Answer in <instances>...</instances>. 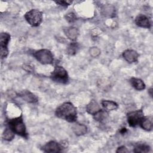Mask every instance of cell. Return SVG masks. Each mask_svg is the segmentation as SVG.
Returning <instances> with one entry per match:
<instances>
[{"instance_id":"1","label":"cell","mask_w":153,"mask_h":153,"mask_svg":"<svg viewBox=\"0 0 153 153\" xmlns=\"http://www.w3.org/2000/svg\"><path fill=\"white\" fill-rule=\"evenodd\" d=\"M56 115L71 123L75 122L77 118L76 108L71 102H65L56 110Z\"/></svg>"},{"instance_id":"2","label":"cell","mask_w":153,"mask_h":153,"mask_svg":"<svg viewBox=\"0 0 153 153\" xmlns=\"http://www.w3.org/2000/svg\"><path fill=\"white\" fill-rule=\"evenodd\" d=\"M9 128H11L16 134L23 137H27L26 126L22 116L11 119L8 121Z\"/></svg>"},{"instance_id":"3","label":"cell","mask_w":153,"mask_h":153,"mask_svg":"<svg viewBox=\"0 0 153 153\" xmlns=\"http://www.w3.org/2000/svg\"><path fill=\"white\" fill-rule=\"evenodd\" d=\"M25 18L32 26H38L42 22V13L38 10L32 9L25 13Z\"/></svg>"},{"instance_id":"4","label":"cell","mask_w":153,"mask_h":153,"mask_svg":"<svg viewBox=\"0 0 153 153\" xmlns=\"http://www.w3.org/2000/svg\"><path fill=\"white\" fill-rule=\"evenodd\" d=\"M35 59L44 65L51 64L53 62V55L47 49H41L35 51L33 54Z\"/></svg>"},{"instance_id":"5","label":"cell","mask_w":153,"mask_h":153,"mask_svg":"<svg viewBox=\"0 0 153 153\" xmlns=\"http://www.w3.org/2000/svg\"><path fill=\"white\" fill-rule=\"evenodd\" d=\"M51 78L56 82L66 83L68 81V74L65 69L61 66H56L51 72Z\"/></svg>"},{"instance_id":"6","label":"cell","mask_w":153,"mask_h":153,"mask_svg":"<svg viewBox=\"0 0 153 153\" xmlns=\"http://www.w3.org/2000/svg\"><path fill=\"white\" fill-rule=\"evenodd\" d=\"M143 117V113L141 109L132 111L127 114V121L130 126L136 127L140 124Z\"/></svg>"},{"instance_id":"7","label":"cell","mask_w":153,"mask_h":153,"mask_svg":"<svg viewBox=\"0 0 153 153\" xmlns=\"http://www.w3.org/2000/svg\"><path fill=\"white\" fill-rule=\"evenodd\" d=\"M10 39V35L6 32L1 33L0 43H1V57L2 59L7 56L8 53V44Z\"/></svg>"},{"instance_id":"8","label":"cell","mask_w":153,"mask_h":153,"mask_svg":"<svg viewBox=\"0 0 153 153\" xmlns=\"http://www.w3.org/2000/svg\"><path fill=\"white\" fill-rule=\"evenodd\" d=\"M60 143L54 141H50L43 146V151L45 152H59L61 151Z\"/></svg>"},{"instance_id":"9","label":"cell","mask_w":153,"mask_h":153,"mask_svg":"<svg viewBox=\"0 0 153 153\" xmlns=\"http://www.w3.org/2000/svg\"><path fill=\"white\" fill-rule=\"evenodd\" d=\"M123 58L128 63H133L137 60L139 54L133 50H126L123 53Z\"/></svg>"},{"instance_id":"10","label":"cell","mask_w":153,"mask_h":153,"mask_svg":"<svg viewBox=\"0 0 153 153\" xmlns=\"http://www.w3.org/2000/svg\"><path fill=\"white\" fill-rule=\"evenodd\" d=\"M136 24L141 27L150 28L151 22L149 19L143 14H139L135 19Z\"/></svg>"},{"instance_id":"11","label":"cell","mask_w":153,"mask_h":153,"mask_svg":"<svg viewBox=\"0 0 153 153\" xmlns=\"http://www.w3.org/2000/svg\"><path fill=\"white\" fill-rule=\"evenodd\" d=\"M65 34L66 35V36L70 39L74 41L75 40L78 35H79V31L78 30L77 28L73 27V26H71V27H68L66 29H65L63 30Z\"/></svg>"},{"instance_id":"12","label":"cell","mask_w":153,"mask_h":153,"mask_svg":"<svg viewBox=\"0 0 153 153\" xmlns=\"http://www.w3.org/2000/svg\"><path fill=\"white\" fill-rule=\"evenodd\" d=\"M20 96L25 101L29 103H35L37 102L38 99L33 93L27 90L23 91L20 94Z\"/></svg>"},{"instance_id":"13","label":"cell","mask_w":153,"mask_h":153,"mask_svg":"<svg viewBox=\"0 0 153 153\" xmlns=\"http://www.w3.org/2000/svg\"><path fill=\"white\" fill-rule=\"evenodd\" d=\"M100 110V106L99 105L97 102L94 100H91L86 106L87 112L91 115H94L97 112H98Z\"/></svg>"},{"instance_id":"14","label":"cell","mask_w":153,"mask_h":153,"mask_svg":"<svg viewBox=\"0 0 153 153\" xmlns=\"http://www.w3.org/2000/svg\"><path fill=\"white\" fill-rule=\"evenodd\" d=\"M72 128L74 133L77 136L83 135L85 134L87 132V127L82 124H79V123L75 124L72 126Z\"/></svg>"},{"instance_id":"15","label":"cell","mask_w":153,"mask_h":153,"mask_svg":"<svg viewBox=\"0 0 153 153\" xmlns=\"http://www.w3.org/2000/svg\"><path fill=\"white\" fill-rule=\"evenodd\" d=\"M131 85L137 90H142L145 88V84L143 81L136 78H131L130 80Z\"/></svg>"},{"instance_id":"16","label":"cell","mask_w":153,"mask_h":153,"mask_svg":"<svg viewBox=\"0 0 153 153\" xmlns=\"http://www.w3.org/2000/svg\"><path fill=\"white\" fill-rule=\"evenodd\" d=\"M101 103L104 109L107 111L115 110L118 108V104L112 100H102Z\"/></svg>"},{"instance_id":"17","label":"cell","mask_w":153,"mask_h":153,"mask_svg":"<svg viewBox=\"0 0 153 153\" xmlns=\"http://www.w3.org/2000/svg\"><path fill=\"white\" fill-rule=\"evenodd\" d=\"M140 125L143 129L146 131H150L152 130V121L148 117H143L141 122L140 123Z\"/></svg>"},{"instance_id":"18","label":"cell","mask_w":153,"mask_h":153,"mask_svg":"<svg viewBox=\"0 0 153 153\" xmlns=\"http://www.w3.org/2000/svg\"><path fill=\"white\" fill-rule=\"evenodd\" d=\"M150 146L146 144H143V143H141V144H139L137 145L134 149H133V152L138 153V152H141V153H144V152H148L150 151Z\"/></svg>"},{"instance_id":"19","label":"cell","mask_w":153,"mask_h":153,"mask_svg":"<svg viewBox=\"0 0 153 153\" xmlns=\"http://www.w3.org/2000/svg\"><path fill=\"white\" fill-rule=\"evenodd\" d=\"M2 137L5 140H11L14 137V132L10 128H6L2 134Z\"/></svg>"},{"instance_id":"20","label":"cell","mask_w":153,"mask_h":153,"mask_svg":"<svg viewBox=\"0 0 153 153\" xmlns=\"http://www.w3.org/2000/svg\"><path fill=\"white\" fill-rule=\"evenodd\" d=\"M108 117V114L106 111L100 110L98 112L94 115V118L96 121H103V120H106Z\"/></svg>"},{"instance_id":"21","label":"cell","mask_w":153,"mask_h":153,"mask_svg":"<svg viewBox=\"0 0 153 153\" xmlns=\"http://www.w3.org/2000/svg\"><path fill=\"white\" fill-rule=\"evenodd\" d=\"M79 48V45L78 43L72 42L69 45V47L68 48V53L70 55H74L77 52Z\"/></svg>"},{"instance_id":"22","label":"cell","mask_w":153,"mask_h":153,"mask_svg":"<svg viewBox=\"0 0 153 153\" xmlns=\"http://www.w3.org/2000/svg\"><path fill=\"white\" fill-rule=\"evenodd\" d=\"M114 12V8L111 5L104 6L102 8V13L106 16H110Z\"/></svg>"},{"instance_id":"23","label":"cell","mask_w":153,"mask_h":153,"mask_svg":"<svg viewBox=\"0 0 153 153\" xmlns=\"http://www.w3.org/2000/svg\"><path fill=\"white\" fill-rule=\"evenodd\" d=\"M100 50L97 47H92L89 50L90 54L93 57H96L99 56L100 54Z\"/></svg>"},{"instance_id":"24","label":"cell","mask_w":153,"mask_h":153,"mask_svg":"<svg viewBox=\"0 0 153 153\" xmlns=\"http://www.w3.org/2000/svg\"><path fill=\"white\" fill-rule=\"evenodd\" d=\"M66 20L69 22H73L76 20V17L73 13H70L66 16Z\"/></svg>"},{"instance_id":"25","label":"cell","mask_w":153,"mask_h":153,"mask_svg":"<svg viewBox=\"0 0 153 153\" xmlns=\"http://www.w3.org/2000/svg\"><path fill=\"white\" fill-rule=\"evenodd\" d=\"M56 2L61 5H63V6H67V5H69L71 4V3H72V1H56Z\"/></svg>"},{"instance_id":"26","label":"cell","mask_w":153,"mask_h":153,"mask_svg":"<svg viewBox=\"0 0 153 153\" xmlns=\"http://www.w3.org/2000/svg\"><path fill=\"white\" fill-rule=\"evenodd\" d=\"M117 152H123V153H124V152H128V150L127 149V148L124 146H121L120 147H118L117 150L116 151Z\"/></svg>"},{"instance_id":"27","label":"cell","mask_w":153,"mask_h":153,"mask_svg":"<svg viewBox=\"0 0 153 153\" xmlns=\"http://www.w3.org/2000/svg\"><path fill=\"white\" fill-rule=\"evenodd\" d=\"M149 91V93H150V96H152V88H150Z\"/></svg>"}]
</instances>
